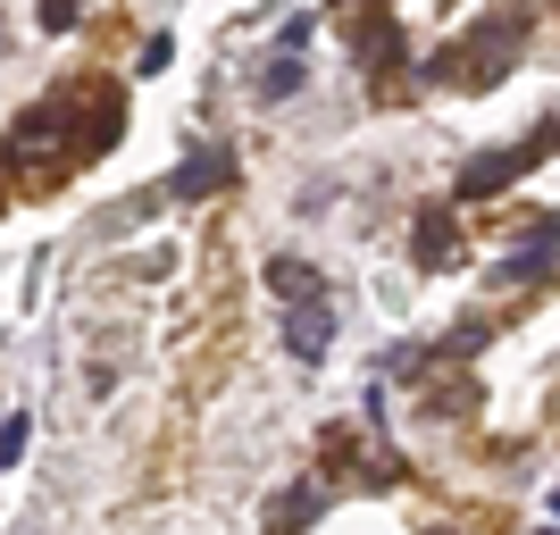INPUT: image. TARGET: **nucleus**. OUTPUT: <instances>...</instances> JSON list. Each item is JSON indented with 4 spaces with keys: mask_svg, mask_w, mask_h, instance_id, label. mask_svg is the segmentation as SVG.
Masks as SVG:
<instances>
[{
    "mask_svg": "<svg viewBox=\"0 0 560 535\" xmlns=\"http://www.w3.org/2000/svg\"><path fill=\"white\" fill-rule=\"evenodd\" d=\"M234 185V151H192L176 176H167V201H201V193Z\"/></svg>",
    "mask_w": 560,
    "mask_h": 535,
    "instance_id": "2",
    "label": "nucleus"
},
{
    "mask_svg": "<svg viewBox=\"0 0 560 535\" xmlns=\"http://www.w3.org/2000/svg\"><path fill=\"white\" fill-rule=\"evenodd\" d=\"M419 252L427 259H452V226H444V218H427V226H419Z\"/></svg>",
    "mask_w": 560,
    "mask_h": 535,
    "instance_id": "6",
    "label": "nucleus"
},
{
    "mask_svg": "<svg viewBox=\"0 0 560 535\" xmlns=\"http://www.w3.org/2000/svg\"><path fill=\"white\" fill-rule=\"evenodd\" d=\"M302 59H293V50H277V59H268V68H259V84H252V93L259 101H293V93H302Z\"/></svg>",
    "mask_w": 560,
    "mask_h": 535,
    "instance_id": "5",
    "label": "nucleus"
},
{
    "mask_svg": "<svg viewBox=\"0 0 560 535\" xmlns=\"http://www.w3.org/2000/svg\"><path fill=\"white\" fill-rule=\"evenodd\" d=\"M435 535H452V527H435Z\"/></svg>",
    "mask_w": 560,
    "mask_h": 535,
    "instance_id": "10",
    "label": "nucleus"
},
{
    "mask_svg": "<svg viewBox=\"0 0 560 535\" xmlns=\"http://www.w3.org/2000/svg\"><path fill=\"white\" fill-rule=\"evenodd\" d=\"M268 284H277L293 310H302V302H327V284H318V268H310V259H268Z\"/></svg>",
    "mask_w": 560,
    "mask_h": 535,
    "instance_id": "4",
    "label": "nucleus"
},
{
    "mask_svg": "<svg viewBox=\"0 0 560 535\" xmlns=\"http://www.w3.org/2000/svg\"><path fill=\"white\" fill-rule=\"evenodd\" d=\"M552 511H560V493H552Z\"/></svg>",
    "mask_w": 560,
    "mask_h": 535,
    "instance_id": "9",
    "label": "nucleus"
},
{
    "mask_svg": "<svg viewBox=\"0 0 560 535\" xmlns=\"http://www.w3.org/2000/svg\"><path fill=\"white\" fill-rule=\"evenodd\" d=\"M327 335H335V310H327V302H302V310H293V326H284L293 360H318V351H327Z\"/></svg>",
    "mask_w": 560,
    "mask_h": 535,
    "instance_id": "3",
    "label": "nucleus"
},
{
    "mask_svg": "<svg viewBox=\"0 0 560 535\" xmlns=\"http://www.w3.org/2000/svg\"><path fill=\"white\" fill-rule=\"evenodd\" d=\"M18 452H25V419H0V468L18 461Z\"/></svg>",
    "mask_w": 560,
    "mask_h": 535,
    "instance_id": "7",
    "label": "nucleus"
},
{
    "mask_svg": "<svg viewBox=\"0 0 560 535\" xmlns=\"http://www.w3.org/2000/svg\"><path fill=\"white\" fill-rule=\"evenodd\" d=\"M75 18H84V0H50V9H43V25H59V34H68Z\"/></svg>",
    "mask_w": 560,
    "mask_h": 535,
    "instance_id": "8",
    "label": "nucleus"
},
{
    "mask_svg": "<svg viewBox=\"0 0 560 535\" xmlns=\"http://www.w3.org/2000/svg\"><path fill=\"white\" fill-rule=\"evenodd\" d=\"M552 142H560V135L544 126V135H536V142H518V151H486V160H468V167H460V201H486L493 185H518V176H527V167H536Z\"/></svg>",
    "mask_w": 560,
    "mask_h": 535,
    "instance_id": "1",
    "label": "nucleus"
}]
</instances>
